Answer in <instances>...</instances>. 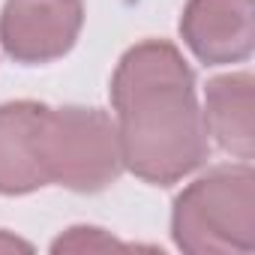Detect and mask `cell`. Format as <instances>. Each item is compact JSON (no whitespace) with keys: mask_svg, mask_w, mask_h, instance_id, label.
Wrapping results in <instances>:
<instances>
[{"mask_svg":"<svg viewBox=\"0 0 255 255\" xmlns=\"http://www.w3.org/2000/svg\"><path fill=\"white\" fill-rule=\"evenodd\" d=\"M255 78L249 72H231L207 81L204 90V126L216 144L249 162L255 153Z\"/></svg>","mask_w":255,"mask_h":255,"instance_id":"52a82bcc","label":"cell"},{"mask_svg":"<svg viewBox=\"0 0 255 255\" xmlns=\"http://www.w3.org/2000/svg\"><path fill=\"white\" fill-rule=\"evenodd\" d=\"M114 129L123 168L153 186H171L204 165L210 144L195 75L177 45L147 39L126 51L111 78Z\"/></svg>","mask_w":255,"mask_h":255,"instance_id":"6da1fadb","label":"cell"},{"mask_svg":"<svg viewBox=\"0 0 255 255\" xmlns=\"http://www.w3.org/2000/svg\"><path fill=\"white\" fill-rule=\"evenodd\" d=\"M51 249L54 252H108V249H132V246L108 237L99 228H69V234L60 237Z\"/></svg>","mask_w":255,"mask_h":255,"instance_id":"ba28073f","label":"cell"},{"mask_svg":"<svg viewBox=\"0 0 255 255\" xmlns=\"http://www.w3.org/2000/svg\"><path fill=\"white\" fill-rule=\"evenodd\" d=\"M0 249H24V252H27L30 246L21 243V240H15V237H9L6 231H0Z\"/></svg>","mask_w":255,"mask_h":255,"instance_id":"9c48e42d","label":"cell"},{"mask_svg":"<svg viewBox=\"0 0 255 255\" xmlns=\"http://www.w3.org/2000/svg\"><path fill=\"white\" fill-rule=\"evenodd\" d=\"M39 165L45 186L72 192H102L123 171L114 120L99 108L45 105L39 126Z\"/></svg>","mask_w":255,"mask_h":255,"instance_id":"3957f363","label":"cell"},{"mask_svg":"<svg viewBox=\"0 0 255 255\" xmlns=\"http://www.w3.org/2000/svg\"><path fill=\"white\" fill-rule=\"evenodd\" d=\"M84 24V0H6L0 45L24 66L60 60L72 51Z\"/></svg>","mask_w":255,"mask_h":255,"instance_id":"277c9868","label":"cell"},{"mask_svg":"<svg viewBox=\"0 0 255 255\" xmlns=\"http://www.w3.org/2000/svg\"><path fill=\"white\" fill-rule=\"evenodd\" d=\"M45 105L18 99L0 105V195H27L45 186L39 165V126Z\"/></svg>","mask_w":255,"mask_h":255,"instance_id":"8992f818","label":"cell"},{"mask_svg":"<svg viewBox=\"0 0 255 255\" xmlns=\"http://www.w3.org/2000/svg\"><path fill=\"white\" fill-rule=\"evenodd\" d=\"M180 36L207 66L246 60L255 39L252 0H189L180 15Z\"/></svg>","mask_w":255,"mask_h":255,"instance_id":"5b68a950","label":"cell"},{"mask_svg":"<svg viewBox=\"0 0 255 255\" xmlns=\"http://www.w3.org/2000/svg\"><path fill=\"white\" fill-rule=\"evenodd\" d=\"M174 243L189 255H246L255 249V174L249 162L219 165L189 183L171 210Z\"/></svg>","mask_w":255,"mask_h":255,"instance_id":"7a4b0ae2","label":"cell"}]
</instances>
